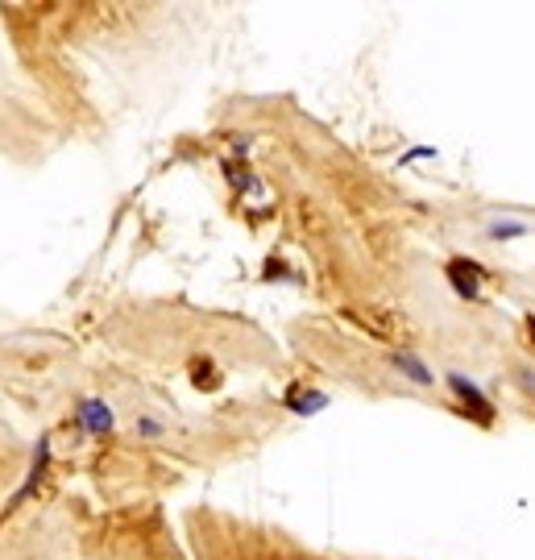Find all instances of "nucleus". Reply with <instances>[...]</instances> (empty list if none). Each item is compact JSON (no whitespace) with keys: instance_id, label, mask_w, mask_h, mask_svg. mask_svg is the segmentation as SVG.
I'll return each mask as SVG.
<instances>
[{"instance_id":"f257e3e1","label":"nucleus","mask_w":535,"mask_h":560,"mask_svg":"<svg viewBox=\"0 0 535 560\" xmlns=\"http://www.w3.org/2000/svg\"><path fill=\"white\" fill-rule=\"evenodd\" d=\"M349 320H353L365 336H374V341H382V345H403V341H411V324H407V316L394 312V307L353 303V307H349Z\"/></svg>"},{"instance_id":"f03ea898","label":"nucleus","mask_w":535,"mask_h":560,"mask_svg":"<svg viewBox=\"0 0 535 560\" xmlns=\"http://www.w3.org/2000/svg\"><path fill=\"white\" fill-rule=\"evenodd\" d=\"M448 274H453V283H457V291L465 295V299H477V278H482V270H477L473 262H448Z\"/></svg>"},{"instance_id":"7ed1b4c3","label":"nucleus","mask_w":535,"mask_h":560,"mask_svg":"<svg viewBox=\"0 0 535 560\" xmlns=\"http://www.w3.org/2000/svg\"><path fill=\"white\" fill-rule=\"evenodd\" d=\"M191 370H195V386H220V374H216V366L212 361H191Z\"/></svg>"},{"instance_id":"20e7f679","label":"nucleus","mask_w":535,"mask_h":560,"mask_svg":"<svg viewBox=\"0 0 535 560\" xmlns=\"http://www.w3.org/2000/svg\"><path fill=\"white\" fill-rule=\"evenodd\" d=\"M515 382H519V386L527 390V395L535 399V370H531V366H519V370H515Z\"/></svg>"},{"instance_id":"39448f33","label":"nucleus","mask_w":535,"mask_h":560,"mask_svg":"<svg viewBox=\"0 0 535 560\" xmlns=\"http://www.w3.org/2000/svg\"><path fill=\"white\" fill-rule=\"evenodd\" d=\"M523 336H527V345L535 349V316H527V320H523Z\"/></svg>"}]
</instances>
